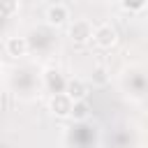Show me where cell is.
Listing matches in <instances>:
<instances>
[{
    "label": "cell",
    "instance_id": "9c48e42d",
    "mask_svg": "<svg viewBox=\"0 0 148 148\" xmlns=\"http://www.w3.org/2000/svg\"><path fill=\"white\" fill-rule=\"evenodd\" d=\"M18 9V2L16 0H7V2H0V14H14Z\"/></svg>",
    "mask_w": 148,
    "mask_h": 148
},
{
    "label": "cell",
    "instance_id": "6da1fadb",
    "mask_svg": "<svg viewBox=\"0 0 148 148\" xmlns=\"http://www.w3.org/2000/svg\"><path fill=\"white\" fill-rule=\"evenodd\" d=\"M92 42L99 49H113L118 44V30L111 23H102V25H97L92 30Z\"/></svg>",
    "mask_w": 148,
    "mask_h": 148
},
{
    "label": "cell",
    "instance_id": "52a82bcc",
    "mask_svg": "<svg viewBox=\"0 0 148 148\" xmlns=\"http://www.w3.org/2000/svg\"><path fill=\"white\" fill-rule=\"evenodd\" d=\"M88 113H90V106H88V102H86V99H83V102H74V104H72L69 116H72L74 120H86V118H88Z\"/></svg>",
    "mask_w": 148,
    "mask_h": 148
},
{
    "label": "cell",
    "instance_id": "277c9868",
    "mask_svg": "<svg viewBox=\"0 0 148 148\" xmlns=\"http://www.w3.org/2000/svg\"><path fill=\"white\" fill-rule=\"evenodd\" d=\"M72 104H74V102H72L65 92H56V95L51 97V102H49V109H51L53 116H58V118H67L69 111H72Z\"/></svg>",
    "mask_w": 148,
    "mask_h": 148
},
{
    "label": "cell",
    "instance_id": "7a4b0ae2",
    "mask_svg": "<svg viewBox=\"0 0 148 148\" xmlns=\"http://www.w3.org/2000/svg\"><path fill=\"white\" fill-rule=\"evenodd\" d=\"M69 39L74 44H86L92 39V25L88 18H76L72 25H69Z\"/></svg>",
    "mask_w": 148,
    "mask_h": 148
},
{
    "label": "cell",
    "instance_id": "3957f363",
    "mask_svg": "<svg viewBox=\"0 0 148 148\" xmlns=\"http://www.w3.org/2000/svg\"><path fill=\"white\" fill-rule=\"evenodd\" d=\"M69 21V9H67V5H62V2H56V5H49V9H46V23L49 25H65Z\"/></svg>",
    "mask_w": 148,
    "mask_h": 148
},
{
    "label": "cell",
    "instance_id": "30bf717a",
    "mask_svg": "<svg viewBox=\"0 0 148 148\" xmlns=\"http://www.w3.org/2000/svg\"><path fill=\"white\" fill-rule=\"evenodd\" d=\"M95 74H97L95 79H97V81L102 83V81H104V69H102V67H97V69H95Z\"/></svg>",
    "mask_w": 148,
    "mask_h": 148
},
{
    "label": "cell",
    "instance_id": "8992f818",
    "mask_svg": "<svg viewBox=\"0 0 148 148\" xmlns=\"http://www.w3.org/2000/svg\"><path fill=\"white\" fill-rule=\"evenodd\" d=\"M65 95L72 99V102H83L86 99V83L83 81H79V79H69L67 83H65Z\"/></svg>",
    "mask_w": 148,
    "mask_h": 148
},
{
    "label": "cell",
    "instance_id": "5b68a950",
    "mask_svg": "<svg viewBox=\"0 0 148 148\" xmlns=\"http://www.w3.org/2000/svg\"><path fill=\"white\" fill-rule=\"evenodd\" d=\"M5 51H7V56H12V58H23V56L28 53V39H25V37H18V35L7 37Z\"/></svg>",
    "mask_w": 148,
    "mask_h": 148
},
{
    "label": "cell",
    "instance_id": "ba28073f",
    "mask_svg": "<svg viewBox=\"0 0 148 148\" xmlns=\"http://www.w3.org/2000/svg\"><path fill=\"white\" fill-rule=\"evenodd\" d=\"M120 7L125 12H141V9H146V0H139V2H120Z\"/></svg>",
    "mask_w": 148,
    "mask_h": 148
}]
</instances>
